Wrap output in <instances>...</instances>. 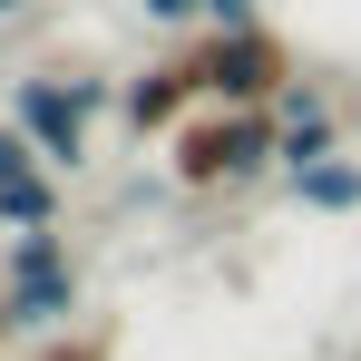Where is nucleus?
Segmentation results:
<instances>
[{"label":"nucleus","mask_w":361,"mask_h":361,"mask_svg":"<svg viewBox=\"0 0 361 361\" xmlns=\"http://www.w3.org/2000/svg\"><path fill=\"white\" fill-rule=\"evenodd\" d=\"M166 157H176V185H195V195L205 185H244L283 157V118L274 108H195L166 137Z\"/></svg>","instance_id":"nucleus-1"},{"label":"nucleus","mask_w":361,"mask_h":361,"mask_svg":"<svg viewBox=\"0 0 361 361\" xmlns=\"http://www.w3.org/2000/svg\"><path fill=\"white\" fill-rule=\"evenodd\" d=\"M185 59H195L205 108H274V98L293 88V49H283L264 20H235V30H215V39H195Z\"/></svg>","instance_id":"nucleus-2"},{"label":"nucleus","mask_w":361,"mask_h":361,"mask_svg":"<svg viewBox=\"0 0 361 361\" xmlns=\"http://www.w3.org/2000/svg\"><path fill=\"white\" fill-rule=\"evenodd\" d=\"M108 108V78H59V68H30L20 88H10V118L30 127V147L59 166V176H78L88 166V118Z\"/></svg>","instance_id":"nucleus-3"},{"label":"nucleus","mask_w":361,"mask_h":361,"mask_svg":"<svg viewBox=\"0 0 361 361\" xmlns=\"http://www.w3.org/2000/svg\"><path fill=\"white\" fill-rule=\"evenodd\" d=\"M0 283H10V302H20V322H30V332H59L68 312H78V264H68V235H59V225L10 235Z\"/></svg>","instance_id":"nucleus-4"},{"label":"nucleus","mask_w":361,"mask_h":361,"mask_svg":"<svg viewBox=\"0 0 361 361\" xmlns=\"http://www.w3.org/2000/svg\"><path fill=\"white\" fill-rule=\"evenodd\" d=\"M195 108H205V88H195V59H185V49L157 59V68H137V78L118 88V118L137 127V137H176Z\"/></svg>","instance_id":"nucleus-5"},{"label":"nucleus","mask_w":361,"mask_h":361,"mask_svg":"<svg viewBox=\"0 0 361 361\" xmlns=\"http://www.w3.org/2000/svg\"><path fill=\"white\" fill-rule=\"evenodd\" d=\"M274 118H283V166H312V157H332V147H342V108H332L322 88H283V98H274Z\"/></svg>","instance_id":"nucleus-6"},{"label":"nucleus","mask_w":361,"mask_h":361,"mask_svg":"<svg viewBox=\"0 0 361 361\" xmlns=\"http://www.w3.org/2000/svg\"><path fill=\"white\" fill-rule=\"evenodd\" d=\"M283 185H293V205H312V215H352L361 205V157H312V166H283Z\"/></svg>","instance_id":"nucleus-7"},{"label":"nucleus","mask_w":361,"mask_h":361,"mask_svg":"<svg viewBox=\"0 0 361 361\" xmlns=\"http://www.w3.org/2000/svg\"><path fill=\"white\" fill-rule=\"evenodd\" d=\"M59 166H30V176H10L0 185V225H10V235H39V225H59Z\"/></svg>","instance_id":"nucleus-8"},{"label":"nucleus","mask_w":361,"mask_h":361,"mask_svg":"<svg viewBox=\"0 0 361 361\" xmlns=\"http://www.w3.org/2000/svg\"><path fill=\"white\" fill-rule=\"evenodd\" d=\"M30 166H49V157L30 147V127H20V118H0V185H10V176H30Z\"/></svg>","instance_id":"nucleus-9"},{"label":"nucleus","mask_w":361,"mask_h":361,"mask_svg":"<svg viewBox=\"0 0 361 361\" xmlns=\"http://www.w3.org/2000/svg\"><path fill=\"white\" fill-rule=\"evenodd\" d=\"M137 10H147V20H166V30H176V20H195V10H205V0H137Z\"/></svg>","instance_id":"nucleus-10"},{"label":"nucleus","mask_w":361,"mask_h":361,"mask_svg":"<svg viewBox=\"0 0 361 361\" xmlns=\"http://www.w3.org/2000/svg\"><path fill=\"white\" fill-rule=\"evenodd\" d=\"M205 20H215V30H235V20H254V0H205Z\"/></svg>","instance_id":"nucleus-11"},{"label":"nucleus","mask_w":361,"mask_h":361,"mask_svg":"<svg viewBox=\"0 0 361 361\" xmlns=\"http://www.w3.org/2000/svg\"><path fill=\"white\" fill-rule=\"evenodd\" d=\"M10 332H30V322H20V302H10V283H0V342H10Z\"/></svg>","instance_id":"nucleus-12"},{"label":"nucleus","mask_w":361,"mask_h":361,"mask_svg":"<svg viewBox=\"0 0 361 361\" xmlns=\"http://www.w3.org/2000/svg\"><path fill=\"white\" fill-rule=\"evenodd\" d=\"M10 10H20V0H0V20H10Z\"/></svg>","instance_id":"nucleus-13"}]
</instances>
